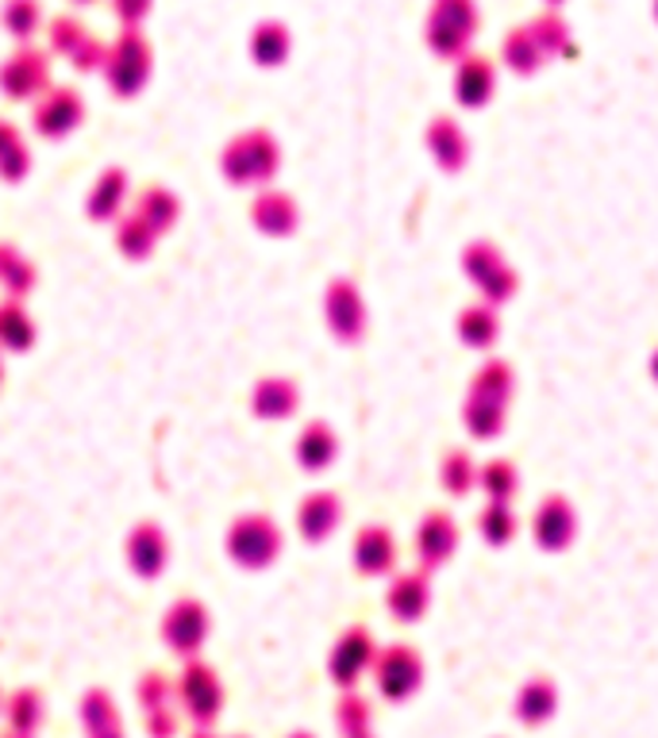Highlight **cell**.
<instances>
[{"mask_svg":"<svg viewBox=\"0 0 658 738\" xmlns=\"http://www.w3.org/2000/svg\"><path fill=\"white\" fill-rule=\"evenodd\" d=\"M0 86L12 100H31L47 86V58L36 50H16L4 66H0Z\"/></svg>","mask_w":658,"mask_h":738,"instance_id":"277c9868","label":"cell"},{"mask_svg":"<svg viewBox=\"0 0 658 738\" xmlns=\"http://www.w3.org/2000/svg\"><path fill=\"white\" fill-rule=\"evenodd\" d=\"M36 347V320L28 316L23 300H0V350L4 355H23Z\"/></svg>","mask_w":658,"mask_h":738,"instance_id":"ba28073f","label":"cell"},{"mask_svg":"<svg viewBox=\"0 0 658 738\" xmlns=\"http://www.w3.org/2000/svg\"><path fill=\"white\" fill-rule=\"evenodd\" d=\"M39 20H43V12H39V0H8V4H4V23H8V31H12L16 39L36 36Z\"/></svg>","mask_w":658,"mask_h":738,"instance_id":"4fadbf2b","label":"cell"},{"mask_svg":"<svg viewBox=\"0 0 658 738\" xmlns=\"http://www.w3.org/2000/svg\"><path fill=\"white\" fill-rule=\"evenodd\" d=\"M0 389H4V358H0Z\"/></svg>","mask_w":658,"mask_h":738,"instance_id":"2e32d148","label":"cell"},{"mask_svg":"<svg viewBox=\"0 0 658 738\" xmlns=\"http://www.w3.org/2000/svg\"><path fill=\"white\" fill-rule=\"evenodd\" d=\"M0 285L16 300H23L36 289V266L28 262V255L16 242H0Z\"/></svg>","mask_w":658,"mask_h":738,"instance_id":"30bf717a","label":"cell"},{"mask_svg":"<svg viewBox=\"0 0 658 738\" xmlns=\"http://www.w3.org/2000/svg\"><path fill=\"white\" fill-rule=\"evenodd\" d=\"M131 212H136L139 220H143L147 228H151L158 239H162V235L170 231L173 223H178L181 205H178V197L166 189V184H151V189H143L136 197V208H131Z\"/></svg>","mask_w":658,"mask_h":738,"instance_id":"9c48e42d","label":"cell"},{"mask_svg":"<svg viewBox=\"0 0 658 738\" xmlns=\"http://www.w3.org/2000/svg\"><path fill=\"white\" fill-rule=\"evenodd\" d=\"M123 558H128L131 574L139 581H158L166 574V566H170V539H166V531L154 519H139L131 527L128 542H123Z\"/></svg>","mask_w":658,"mask_h":738,"instance_id":"6da1fadb","label":"cell"},{"mask_svg":"<svg viewBox=\"0 0 658 738\" xmlns=\"http://www.w3.org/2000/svg\"><path fill=\"white\" fill-rule=\"evenodd\" d=\"M104 70H108V81H112L116 97H136L139 86L147 81V73H151V50L143 47V39H139L136 31H128V36L116 43L112 54L104 58Z\"/></svg>","mask_w":658,"mask_h":738,"instance_id":"7a4b0ae2","label":"cell"},{"mask_svg":"<svg viewBox=\"0 0 658 738\" xmlns=\"http://www.w3.org/2000/svg\"><path fill=\"white\" fill-rule=\"evenodd\" d=\"M81 4H86V0H81Z\"/></svg>","mask_w":658,"mask_h":738,"instance_id":"e0dca14e","label":"cell"},{"mask_svg":"<svg viewBox=\"0 0 658 738\" xmlns=\"http://www.w3.org/2000/svg\"><path fill=\"white\" fill-rule=\"evenodd\" d=\"M273 547H278V535L270 531V523H266L262 516L236 519V527H231V535H228V550L239 566H266Z\"/></svg>","mask_w":658,"mask_h":738,"instance_id":"3957f363","label":"cell"},{"mask_svg":"<svg viewBox=\"0 0 658 738\" xmlns=\"http://www.w3.org/2000/svg\"><path fill=\"white\" fill-rule=\"evenodd\" d=\"M147 8H151V0H116V12H120L128 23H136L139 16L147 12Z\"/></svg>","mask_w":658,"mask_h":738,"instance_id":"9a60e30c","label":"cell"},{"mask_svg":"<svg viewBox=\"0 0 658 738\" xmlns=\"http://www.w3.org/2000/svg\"><path fill=\"white\" fill-rule=\"evenodd\" d=\"M205 608L197 600H178L162 619V639L173 646V650H197V642L205 639Z\"/></svg>","mask_w":658,"mask_h":738,"instance_id":"52a82bcc","label":"cell"},{"mask_svg":"<svg viewBox=\"0 0 658 738\" xmlns=\"http://www.w3.org/2000/svg\"><path fill=\"white\" fill-rule=\"evenodd\" d=\"M31 170L28 147H23L20 131L12 128L8 120H0V178L4 181H23Z\"/></svg>","mask_w":658,"mask_h":738,"instance_id":"7c38bea8","label":"cell"},{"mask_svg":"<svg viewBox=\"0 0 658 738\" xmlns=\"http://www.w3.org/2000/svg\"><path fill=\"white\" fill-rule=\"evenodd\" d=\"M128 170H120V166H108L101 178L93 181V189H89L86 197V212L89 220L97 223H116L123 216V200H128Z\"/></svg>","mask_w":658,"mask_h":738,"instance_id":"8992f818","label":"cell"},{"mask_svg":"<svg viewBox=\"0 0 658 738\" xmlns=\"http://www.w3.org/2000/svg\"><path fill=\"white\" fill-rule=\"evenodd\" d=\"M255 408L262 416H281L289 408V400H286V392H281V385L278 381H266V385H258V392H255Z\"/></svg>","mask_w":658,"mask_h":738,"instance_id":"5bb4252c","label":"cell"},{"mask_svg":"<svg viewBox=\"0 0 658 738\" xmlns=\"http://www.w3.org/2000/svg\"><path fill=\"white\" fill-rule=\"evenodd\" d=\"M154 247H158V235L147 228L136 212H123L120 220H116V250H120L123 258L147 262V258L154 255Z\"/></svg>","mask_w":658,"mask_h":738,"instance_id":"8fae6325","label":"cell"},{"mask_svg":"<svg viewBox=\"0 0 658 738\" xmlns=\"http://www.w3.org/2000/svg\"><path fill=\"white\" fill-rule=\"evenodd\" d=\"M78 123H81V97L73 89H51L36 104V128L43 131L47 139L70 136Z\"/></svg>","mask_w":658,"mask_h":738,"instance_id":"5b68a950","label":"cell"}]
</instances>
